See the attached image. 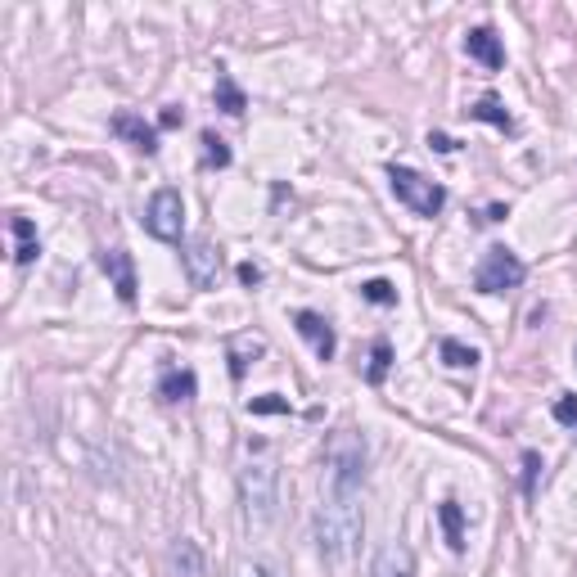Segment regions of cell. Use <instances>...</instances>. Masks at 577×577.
I'll list each match as a JSON object with an SVG mask.
<instances>
[{"label":"cell","instance_id":"cell-1","mask_svg":"<svg viewBox=\"0 0 577 577\" xmlns=\"http://www.w3.org/2000/svg\"><path fill=\"white\" fill-rule=\"evenodd\" d=\"M361 478H365V438L339 429L325 447V478L316 505V546L325 560H347L361 537Z\"/></svg>","mask_w":577,"mask_h":577},{"label":"cell","instance_id":"cell-2","mask_svg":"<svg viewBox=\"0 0 577 577\" xmlns=\"http://www.w3.org/2000/svg\"><path fill=\"white\" fill-rule=\"evenodd\" d=\"M239 505H244V523L248 528H266L280 510V478L275 464L248 461L239 469Z\"/></svg>","mask_w":577,"mask_h":577},{"label":"cell","instance_id":"cell-3","mask_svg":"<svg viewBox=\"0 0 577 577\" xmlns=\"http://www.w3.org/2000/svg\"><path fill=\"white\" fill-rule=\"evenodd\" d=\"M388 185H393V194H397V204H406L415 217H438L443 208H447V190L438 185V181H429V176H420L415 167H388Z\"/></svg>","mask_w":577,"mask_h":577},{"label":"cell","instance_id":"cell-4","mask_svg":"<svg viewBox=\"0 0 577 577\" xmlns=\"http://www.w3.org/2000/svg\"><path fill=\"white\" fill-rule=\"evenodd\" d=\"M523 275H528L523 262H519L505 244H496V248L482 253V262H478V271H473V289H478V293H505V289H519Z\"/></svg>","mask_w":577,"mask_h":577},{"label":"cell","instance_id":"cell-5","mask_svg":"<svg viewBox=\"0 0 577 577\" xmlns=\"http://www.w3.org/2000/svg\"><path fill=\"white\" fill-rule=\"evenodd\" d=\"M144 231L154 234V239H167V244L181 239V231H185V204H181L176 190H158V194L149 199V208H144Z\"/></svg>","mask_w":577,"mask_h":577},{"label":"cell","instance_id":"cell-6","mask_svg":"<svg viewBox=\"0 0 577 577\" xmlns=\"http://www.w3.org/2000/svg\"><path fill=\"white\" fill-rule=\"evenodd\" d=\"M217 271H222V253L208 239H190L185 244V275H190V284L194 289H213Z\"/></svg>","mask_w":577,"mask_h":577},{"label":"cell","instance_id":"cell-7","mask_svg":"<svg viewBox=\"0 0 577 577\" xmlns=\"http://www.w3.org/2000/svg\"><path fill=\"white\" fill-rule=\"evenodd\" d=\"M100 266H104V275H109V284L117 289V298L122 303H135V262H131V253L126 248H104L100 253Z\"/></svg>","mask_w":577,"mask_h":577},{"label":"cell","instance_id":"cell-8","mask_svg":"<svg viewBox=\"0 0 577 577\" xmlns=\"http://www.w3.org/2000/svg\"><path fill=\"white\" fill-rule=\"evenodd\" d=\"M293 325H298V334L312 343V352H316L321 361H334L339 339H334V325H330L321 312H298V316H293Z\"/></svg>","mask_w":577,"mask_h":577},{"label":"cell","instance_id":"cell-9","mask_svg":"<svg viewBox=\"0 0 577 577\" xmlns=\"http://www.w3.org/2000/svg\"><path fill=\"white\" fill-rule=\"evenodd\" d=\"M464 50H469V59H478L487 73L505 68V45L496 41V32H492V27H473V32L464 36Z\"/></svg>","mask_w":577,"mask_h":577},{"label":"cell","instance_id":"cell-10","mask_svg":"<svg viewBox=\"0 0 577 577\" xmlns=\"http://www.w3.org/2000/svg\"><path fill=\"white\" fill-rule=\"evenodd\" d=\"M114 135H122L131 149H140V154H158V131L144 122V117L135 114H117L114 117Z\"/></svg>","mask_w":577,"mask_h":577},{"label":"cell","instance_id":"cell-11","mask_svg":"<svg viewBox=\"0 0 577 577\" xmlns=\"http://www.w3.org/2000/svg\"><path fill=\"white\" fill-rule=\"evenodd\" d=\"M370 577H415V555H411L402 542H388V546L374 555Z\"/></svg>","mask_w":577,"mask_h":577},{"label":"cell","instance_id":"cell-12","mask_svg":"<svg viewBox=\"0 0 577 577\" xmlns=\"http://www.w3.org/2000/svg\"><path fill=\"white\" fill-rule=\"evenodd\" d=\"M167 577H204V555H199V546L190 537L172 542V551H167Z\"/></svg>","mask_w":577,"mask_h":577},{"label":"cell","instance_id":"cell-13","mask_svg":"<svg viewBox=\"0 0 577 577\" xmlns=\"http://www.w3.org/2000/svg\"><path fill=\"white\" fill-rule=\"evenodd\" d=\"M194 388H199L194 370H181V365L163 370V379H158V397H163V402H190Z\"/></svg>","mask_w":577,"mask_h":577},{"label":"cell","instance_id":"cell-14","mask_svg":"<svg viewBox=\"0 0 577 577\" xmlns=\"http://www.w3.org/2000/svg\"><path fill=\"white\" fill-rule=\"evenodd\" d=\"M9 234H14V262H18V266L36 262V253H41V239H36V226H32L27 217H9Z\"/></svg>","mask_w":577,"mask_h":577},{"label":"cell","instance_id":"cell-15","mask_svg":"<svg viewBox=\"0 0 577 577\" xmlns=\"http://www.w3.org/2000/svg\"><path fill=\"white\" fill-rule=\"evenodd\" d=\"M438 519H443V532H447V546L461 555L464 551V510L456 505V501H443L438 505Z\"/></svg>","mask_w":577,"mask_h":577},{"label":"cell","instance_id":"cell-16","mask_svg":"<svg viewBox=\"0 0 577 577\" xmlns=\"http://www.w3.org/2000/svg\"><path fill=\"white\" fill-rule=\"evenodd\" d=\"M469 117H478V122H492L496 131H514V117L505 114V104H501L496 95H482V100L469 109Z\"/></svg>","mask_w":577,"mask_h":577},{"label":"cell","instance_id":"cell-17","mask_svg":"<svg viewBox=\"0 0 577 577\" xmlns=\"http://www.w3.org/2000/svg\"><path fill=\"white\" fill-rule=\"evenodd\" d=\"M217 109H226L231 117H239L248 109V100H244V91L234 86L231 73H217Z\"/></svg>","mask_w":577,"mask_h":577},{"label":"cell","instance_id":"cell-18","mask_svg":"<svg viewBox=\"0 0 577 577\" xmlns=\"http://www.w3.org/2000/svg\"><path fill=\"white\" fill-rule=\"evenodd\" d=\"M388 365H393V343H388V339H374V347H370V365H365V379H370V383H383V379H388Z\"/></svg>","mask_w":577,"mask_h":577},{"label":"cell","instance_id":"cell-19","mask_svg":"<svg viewBox=\"0 0 577 577\" xmlns=\"http://www.w3.org/2000/svg\"><path fill=\"white\" fill-rule=\"evenodd\" d=\"M438 352H443V361H447L452 370H473V365H478V352H473V347H464L461 339H443Z\"/></svg>","mask_w":577,"mask_h":577},{"label":"cell","instance_id":"cell-20","mask_svg":"<svg viewBox=\"0 0 577 577\" xmlns=\"http://www.w3.org/2000/svg\"><path fill=\"white\" fill-rule=\"evenodd\" d=\"M253 356H262V339H234L231 343V374L234 379H244V370H248Z\"/></svg>","mask_w":577,"mask_h":577},{"label":"cell","instance_id":"cell-21","mask_svg":"<svg viewBox=\"0 0 577 577\" xmlns=\"http://www.w3.org/2000/svg\"><path fill=\"white\" fill-rule=\"evenodd\" d=\"M199 144H204V163H208V167H231V149H226V140H222L217 131H204Z\"/></svg>","mask_w":577,"mask_h":577},{"label":"cell","instance_id":"cell-22","mask_svg":"<svg viewBox=\"0 0 577 577\" xmlns=\"http://www.w3.org/2000/svg\"><path fill=\"white\" fill-rule=\"evenodd\" d=\"M361 298L374 303V307H393L397 303V289H393V280H365L361 284Z\"/></svg>","mask_w":577,"mask_h":577},{"label":"cell","instance_id":"cell-23","mask_svg":"<svg viewBox=\"0 0 577 577\" xmlns=\"http://www.w3.org/2000/svg\"><path fill=\"white\" fill-rule=\"evenodd\" d=\"M542 469H546V464H542L537 452H523V496H528V501L537 496V478H542Z\"/></svg>","mask_w":577,"mask_h":577},{"label":"cell","instance_id":"cell-24","mask_svg":"<svg viewBox=\"0 0 577 577\" xmlns=\"http://www.w3.org/2000/svg\"><path fill=\"white\" fill-rule=\"evenodd\" d=\"M284 411H289V402L280 393H266V397H253L248 402V415H284Z\"/></svg>","mask_w":577,"mask_h":577},{"label":"cell","instance_id":"cell-25","mask_svg":"<svg viewBox=\"0 0 577 577\" xmlns=\"http://www.w3.org/2000/svg\"><path fill=\"white\" fill-rule=\"evenodd\" d=\"M555 420L564 429H577V393H560L555 397Z\"/></svg>","mask_w":577,"mask_h":577},{"label":"cell","instance_id":"cell-26","mask_svg":"<svg viewBox=\"0 0 577 577\" xmlns=\"http://www.w3.org/2000/svg\"><path fill=\"white\" fill-rule=\"evenodd\" d=\"M234 577H280V569L271 560H244V564H234Z\"/></svg>","mask_w":577,"mask_h":577},{"label":"cell","instance_id":"cell-27","mask_svg":"<svg viewBox=\"0 0 577 577\" xmlns=\"http://www.w3.org/2000/svg\"><path fill=\"white\" fill-rule=\"evenodd\" d=\"M239 280L244 284H262V266L257 262H239Z\"/></svg>","mask_w":577,"mask_h":577},{"label":"cell","instance_id":"cell-28","mask_svg":"<svg viewBox=\"0 0 577 577\" xmlns=\"http://www.w3.org/2000/svg\"><path fill=\"white\" fill-rule=\"evenodd\" d=\"M429 144H433L438 154H452V149H456V140H452V135H443V131H429Z\"/></svg>","mask_w":577,"mask_h":577},{"label":"cell","instance_id":"cell-29","mask_svg":"<svg viewBox=\"0 0 577 577\" xmlns=\"http://www.w3.org/2000/svg\"><path fill=\"white\" fill-rule=\"evenodd\" d=\"M163 126H181V109H167V114H163Z\"/></svg>","mask_w":577,"mask_h":577},{"label":"cell","instance_id":"cell-30","mask_svg":"<svg viewBox=\"0 0 577 577\" xmlns=\"http://www.w3.org/2000/svg\"><path fill=\"white\" fill-rule=\"evenodd\" d=\"M573 361H577V347H573Z\"/></svg>","mask_w":577,"mask_h":577}]
</instances>
